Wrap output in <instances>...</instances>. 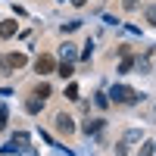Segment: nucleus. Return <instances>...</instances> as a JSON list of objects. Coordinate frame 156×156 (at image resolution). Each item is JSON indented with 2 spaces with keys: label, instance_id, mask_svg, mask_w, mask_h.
<instances>
[{
  "label": "nucleus",
  "instance_id": "obj_13",
  "mask_svg": "<svg viewBox=\"0 0 156 156\" xmlns=\"http://www.w3.org/2000/svg\"><path fill=\"white\" fill-rule=\"evenodd\" d=\"M147 22H150V25H156V3H153V6H147Z\"/></svg>",
  "mask_w": 156,
  "mask_h": 156
},
{
  "label": "nucleus",
  "instance_id": "obj_4",
  "mask_svg": "<svg viewBox=\"0 0 156 156\" xmlns=\"http://www.w3.org/2000/svg\"><path fill=\"white\" fill-rule=\"evenodd\" d=\"M56 131H59V134H72V131H75V119L66 115V112H59V115H56Z\"/></svg>",
  "mask_w": 156,
  "mask_h": 156
},
{
  "label": "nucleus",
  "instance_id": "obj_18",
  "mask_svg": "<svg viewBox=\"0 0 156 156\" xmlns=\"http://www.w3.org/2000/svg\"><path fill=\"white\" fill-rule=\"evenodd\" d=\"M22 156H34V150H31L28 144H25V147H22Z\"/></svg>",
  "mask_w": 156,
  "mask_h": 156
},
{
  "label": "nucleus",
  "instance_id": "obj_9",
  "mask_svg": "<svg viewBox=\"0 0 156 156\" xmlns=\"http://www.w3.org/2000/svg\"><path fill=\"white\" fill-rule=\"evenodd\" d=\"M9 144H12V147H19V150H22L25 144H28V134H22V131H19V134H12V137H9Z\"/></svg>",
  "mask_w": 156,
  "mask_h": 156
},
{
  "label": "nucleus",
  "instance_id": "obj_19",
  "mask_svg": "<svg viewBox=\"0 0 156 156\" xmlns=\"http://www.w3.org/2000/svg\"><path fill=\"white\" fill-rule=\"evenodd\" d=\"M87 3V0H72V6H84Z\"/></svg>",
  "mask_w": 156,
  "mask_h": 156
},
{
  "label": "nucleus",
  "instance_id": "obj_15",
  "mask_svg": "<svg viewBox=\"0 0 156 156\" xmlns=\"http://www.w3.org/2000/svg\"><path fill=\"white\" fill-rule=\"evenodd\" d=\"M97 106L106 109V106H109V97H106V94H97Z\"/></svg>",
  "mask_w": 156,
  "mask_h": 156
},
{
  "label": "nucleus",
  "instance_id": "obj_14",
  "mask_svg": "<svg viewBox=\"0 0 156 156\" xmlns=\"http://www.w3.org/2000/svg\"><path fill=\"white\" fill-rule=\"evenodd\" d=\"M6 119H9V112H6V106H0V131L6 128Z\"/></svg>",
  "mask_w": 156,
  "mask_h": 156
},
{
  "label": "nucleus",
  "instance_id": "obj_1",
  "mask_svg": "<svg viewBox=\"0 0 156 156\" xmlns=\"http://www.w3.org/2000/svg\"><path fill=\"white\" fill-rule=\"evenodd\" d=\"M109 97H112L115 103H125V106H131V103H137V90L125 87V84H115V87L109 90Z\"/></svg>",
  "mask_w": 156,
  "mask_h": 156
},
{
  "label": "nucleus",
  "instance_id": "obj_5",
  "mask_svg": "<svg viewBox=\"0 0 156 156\" xmlns=\"http://www.w3.org/2000/svg\"><path fill=\"white\" fill-rule=\"evenodd\" d=\"M16 31H19V22H16V19H6V22H0V37H3V41H6V37H12Z\"/></svg>",
  "mask_w": 156,
  "mask_h": 156
},
{
  "label": "nucleus",
  "instance_id": "obj_11",
  "mask_svg": "<svg viewBox=\"0 0 156 156\" xmlns=\"http://www.w3.org/2000/svg\"><path fill=\"white\" fill-rule=\"evenodd\" d=\"M34 97H41V100H47V97H50V84H47V81H41V84L34 87Z\"/></svg>",
  "mask_w": 156,
  "mask_h": 156
},
{
  "label": "nucleus",
  "instance_id": "obj_8",
  "mask_svg": "<svg viewBox=\"0 0 156 156\" xmlns=\"http://www.w3.org/2000/svg\"><path fill=\"white\" fill-rule=\"evenodd\" d=\"M75 56H78V53H75V44L66 41V44H62V62H72Z\"/></svg>",
  "mask_w": 156,
  "mask_h": 156
},
{
  "label": "nucleus",
  "instance_id": "obj_17",
  "mask_svg": "<svg viewBox=\"0 0 156 156\" xmlns=\"http://www.w3.org/2000/svg\"><path fill=\"white\" fill-rule=\"evenodd\" d=\"M122 6H125L128 12H131V9H137V0H122Z\"/></svg>",
  "mask_w": 156,
  "mask_h": 156
},
{
  "label": "nucleus",
  "instance_id": "obj_10",
  "mask_svg": "<svg viewBox=\"0 0 156 156\" xmlns=\"http://www.w3.org/2000/svg\"><path fill=\"white\" fill-rule=\"evenodd\" d=\"M56 72H59L62 78H72V75H75V69H72V62H59V66H56Z\"/></svg>",
  "mask_w": 156,
  "mask_h": 156
},
{
  "label": "nucleus",
  "instance_id": "obj_7",
  "mask_svg": "<svg viewBox=\"0 0 156 156\" xmlns=\"http://www.w3.org/2000/svg\"><path fill=\"white\" fill-rule=\"evenodd\" d=\"M41 109H44V100H41V97H31L28 103H25V112H31V115L41 112Z\"/></svg>",
  "mask_w": 156,
  "mask_h": 156
},
{
  "label": "nucleus",
  "instance_id": "obj_6",
  "mask_svg": "<svg viewBox=\"0 0 156 156\" xmlns=\"http://www.w3.org/2000/svg\"><path fill=\"white\" fill-rule=\"evenodd\" d=\"M100 128H103V119H90V122L81 125V131H84V134H97Z\"/></svg>",
  "mask_w": 156,
  "mask_h": 156
},
{
  "label": "nucleus",
  "instance_id": "obj_2",
  "mask_svg": "<svg viewBox=\"0 0 156 156\" xmlns=\"http://www.w3.org/2000/svg\"><path fill=\"white\" fill-rule=\"evenodd\" d=\"M53 69H56V59L50 56V53H41V56L34 59V72H37V75H50Z\"/></svg>",
  "mask_w": 156,
  "mask_h": 156
},
{
  "label": "nucleus",
  "instance_id": "obj_3",
  "mask_svg": "<svg viewBox=\"0 0 156 156\" xmlns=\"http://www.w3.org/2000/svg\"><path fill=\"white\" fill-rule=\"evenodd\" d=\"M25 62H28V56H25V53H9V56H0V66H3V69H22Z\"/></svg>",
  "mask_w": 156,
  "mask_h": 156
},
{
  "label": "nucleus",
  "instance_id": "obj_20",
  "mask_svg": "<svg viewBox=\"0 0 156 156\" xmlns=\"http://www.w3.org/2000/svg\"><path fill=\"white\" fill-rule=\"evenodd\" d=\"M153 150H156V147H153Z\"/></svg>",
  "mask_w": 156,
  "mask_h": 156
},
{
  "label": "nucleus",
  "instance_id": "obj_12",
  "mask_svg": "<svg viewBox=\"0 0 156 156\" xmlns=\"http://www.w3.org/2000/svg\"><path fill=\"white\" fill-rule=\"evenodd\" d=\"M66 97H69V100H78V84H69V87H66Z\"/></svg>",
  "mask_w": 156,
  "mask_h": 156
},
{
  "label": "nucleus",
  "instance_id": "obj_16",
  "mask_svg": "<svg viewBox=\"0 0 156 156\" xmlns=\"http://www.w3.org/2000/svg\"><path fill=\"white\" fill-rule=\"evenodd\" d=\"M137 156H153V144H144V147H140V153Z\"/></svg>",
  "mask_w": 156,
  "mask_h": 156
}]
</instances>
